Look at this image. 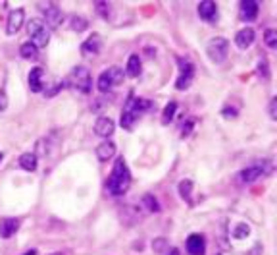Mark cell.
<instances>
[{
  "label": "cell",
  "mask_w": 277,
  "mask_h": 255,
  "mask_svg": "<svg viewBox=\"0 0 277 255\" xmlns=\"http://www.w3.org/2000/svg\"><path fill=\"white\" fill-rule=\"evenodd\" d=\"M38 10L43 12V16H45V20L50 27H58L60 23H62V10L58 8L54 2H41L38 4Z\"/></svg>",
  "instance_id": "obj_8"
},
{
  "label": "cell",
  "mask_w": 277,
  "mask_h": 255,
  "mask_svg": "<svg viewBox=\"0 0 277 255\" xmlns=\"http://www.w3.org/2000/svg\"><path fill=\"white\" fill-rule=\"evenodd\" d=\"M96 10L100 12L102 16H104V20H110V12H112V8H110V4L108 2H96Z\"/></svg>",
  "instance_id": "obj_30"
},
{
  "label": "cell",
  "mask_w": 277,
  "mask_h": 255,
  "mask_svg": "<svg viewBox=\"0 0 277 255\" xmlns=\"http://www.w3.org/2000/svg\"><path fill=\"white\" fill-rule=\"evenodd\" d=\"M100 49H102V39H100V35L93 33V35L81 45V54L87 56V58H93V56H96V54L100 52Z\"/></svg>",
  "instance_id": "obj_10"
},
{
  "label": "cell",
  "mask_w": 277,
  "mask_h": 255,
  "mask_svg": "<svg viewBox=\"0 0 277 255\" xmlns=\"http://www.w3.org/2000/svg\"><path fill=\"white\" fill-rule=\"evenodd\" d=\"M114 155H115V145L112 141H102V143L96 147V157H98V161H102V163L110 161Z\"/></svg>",
  "instance_id": "obj_19"
},
{
  "label": "cell",
  "mask_w": 277,
  "mask_h": 255,
  "mask_svg": "<svg viewBox=\"0 0 277 255\" xmlns=\"http://www.w3.org/2000/svg\"><path fill=\"white\" fill-rule=\"evenodd\" d=\"M258 2L256 0H243L239 6V16L243 21H254L258 18Z\"/></svg>",
  "instance_id": "obj_9"
},
{
  "label": "cell",
  "mask_w": 277,
  "mask_h": 255,
  "mask_svg": "<svg viewBox=\"0 0 277 255\" xmlns=\"http://www.w3.org/2000/svg\"><path fill=\"white\" fill-rule=\"evenodd\" d=\"M29 87L35 93H41L45 89V72H43V68H33L29 72Z\"/></svg>",
  "instance_id": "obj_16"
},
{
  "label": "cell",
  "mask_w": 277,
  "mask_h": 255,
  "mask_svg": "<svg viewBox=\"0 0 277 255\" xmlns=\"http://www.w3.org/2000/svg\"><path fill=\"white\" fill-rule=\"evenodd\" d=\"M141 72H143V64H141L139 54H131L129 60H127V74L137 78V76H141Z\"/></svg>",
  "instance_id": "obj_21"
},
{
  "label": "cell",
  "mask_w": 277,
  "mask_h": 255,
  "mask_svg": "<svg viewBox=\"0 0 277 255\" xmlns=\"http://www.w3.org/2000/svg\"><path fill=\"white\" fill-rule=\"evenodd\" d=\"M233 234H235V238H247V236L250 234V228H249V225H247V222H241V225H237V228H235V232H233Z\"/></svg>",
  "instance_id": "obj_29"
},
{
  "label": "cell",
  "mask_w": 277,
  "mask_h": 255,
  "mask_svg": "<svg viewBox=\"0 0 277 255\" xmlns=\"http://www.w3.org/2000/svg\"><path fill=\"white\" fill-rule=\"evenodd\" d=\"M66 83L71 89L79 91V93L89 95L91 89H93V76H91V72H89L85 66H75V68L69 72Z\"/></svg>",
  "instance_id": "obj_3"
},
{
  "label": "cell",
  "mask_w": 277,
  "mask_h": 255,
  "mask_svg": "<svg viewBox=\"0 0 277 255\" xmlns=\"http://www.w3.org/2000/svg\"><path fill=\"white\" fill-rule=\"evenodd\" d=\"M87 27H89V21H87V18H83V16H75V18L71 20V31L83 33Z\"/></svg>",
  "instance_id": "obj_26"
},
{
  "label": "cell",
  "mask_w": 277,
  "mask_h": 255,
  "mask_svg": "<svg viewBox=\"0 0 277 255\" xmlns=\"http://www.w3.org/2000/svg\"><path fill=\"white\" fill-rule=\"evenodd\" d=\"M143 203L144 207L150 211V213H160V205H158V199L152 196V194H146V196L143 197Z\"/></svg>",
  "instance_id": "obj_25"
},
{
  "label": "cell",
  "mask_w": 277,
  "mask_h": 255,
  "mask_svg": "<svg viewBox=\"0 0 277 255\" xmlns=\"http://www.w3.org/2000/svg\"><path fill=\"white\" fill-rule=\"evenodd\" d=\"M27 33H29V43L35 45V49H45L50 41V31L45 25V21L41 20H31L27 23Z\"/></svg>",
  "instance_id": "obj_4"
},
{
  "label": "cell",
  "mask_w": 277,
  "mask_h": 255,
  "mask_svg": "<svg viewBox=\"0 0 277 255\" xmlns=\"http://www.w3.org/2000/svg\"><path fill=\"white\" fill-rule=\"evenodd\" d=\"M2 158H4V155H2V153H0V163H2Z\"/></svg>",
  "instance_id": "obj_38"
},
{
  "label": "cell",
  "mask_w": 277,
  "mask_h": 255,
  "mask_svg": "<svg viewBox=\"0 0 277 255\" xmlns=\"http://www.w3.org/2000/svg\"><path fill=\"white\" fill-rule=\"evenodd\" d=\"M50 255H67V253H64V251H56V253H50Z\"/></svg>",
  "instance_id": "obj_37"
},
{
  "label": "cell",
  "mask_w": 277,
  "mask_h": 255,
  "mask_svg": "<svg viewBox=\"0 0 277 255\" xmlns=\"http://www.w3.org/2000/svg\"><path fill=\"white\" fill-rule=\"evenodd\" d=\"M124 81V70L120 66H112V68L104 70L98 78V91L100 93H110L115 85H120Z\"/></svg>",
  "instance_id": "obj_5"
},
{
  "label": "cell",
  "mask_w": 277,
  "mask_h": 255,
  "mask_svg": "<svg viewBox=\"0 0 277 255\" xmlns=\"http://www.w3.org/2000/svg\"><path fill=\"white\" fill-rule=\"evenodd\" d=\"M168 255H179V249H175V247H170Z\"/></svg>",
  "instance_id": "obj_35"
},
{
  "label": "cell",
  "mask_w": 277,
  "mask_h": 255,
  "mask_svg": "<svg viewBox=\"0 0 277 255\" xmlns=\"http://www.w3.org/2000/svg\"><path fill=\"white\" fill-rule=\"evenodd\" d=\"M268 112H269V118H271V120H275V118H277V99L275 97L269 101Z\"/></svg>",
  "instance_id": "obj_32"
},
{
  "label": "cell",
  "mask_w": 277,
  "mask_h": 255,
  "mask_svg": "<svg viewBox=\"0 0 277 255\" xmlns=\"http://www.w3.org/2000/svg\"><path fill=\"white\" fill-rule=\"evenodd\" d=\"M177 66H179V76L175 81V87L179 91L191 87L192 79H194V64L189 58H177Z\"/></svg>",
  "instance_id": "obj_6"
},
{
  "label": "cell",
  "mask_w": 277,
  "mask_h": 255,
  "mask_svg": "<svg viewBox=\"0 0 277 255\" xmlns=\"http://www.w3.org/2000/svg\"><path fill=\"white\" fill-rule=\"evenodd\" d=\"M175 110H177V103H175V101H172V103H168V105H166V108H164V114H162V124L164 126H168V124L173 120V116H175Z\"/></svg>",
  "instance_id": "obj_24"
},
{
  "label": "cell",
  "mask_w": 277,
  "mask_h": 255,
  "mask_svg": "<svg viewBox=\"0 0 277 255\" xmlns=\"http://www.w3.org/2000/svg\"><path fill=\"white\" fill-rule=\"evenodd\" d=\"M199 16H201V20L214 23V21L218 20V6H216V2H212V0L201 2L199 4Z\"/></svg>",
  "instance_id": "obj_13"
},
{
  "label": "cell",
  "mask_w": 277,
  "mask_h": 255,
  "mask_svg": "<svg viewBox=\"0 0 277 255\" xmlns=\"http://www.w3.org/2000/svg\"><path fill=\"white\" fill-rule=\"evenodd\" d=\"M19 228V218H12L6 216L0 220V238H12V236L18 232Z\"/></svg>",
  "instance_id": "obj_17"
},
{
  "label": "cell",
  "mask_w": 277,
  "mask_h": 255,
  "mask_svg": "<svg viewBox=\"0 0 277 255\" xmlns=\"http://www.w3.org/2000/svg\"><path fill=\"white\" fill-rule=\"evenodd\" d=\"M23 255H37V249H29V251H25Z\"/></svg>",
  "instance_id": "obj_36"
},
{
  "label": "cell",
  "mask_w": 277,
  "mask_h": 255,
  "mask_svg": "<svg viewBox=\"0 0 277 255\" xmlns=\"http://www.w3.org/2000/svg\"><path fill=\"white\" fill-rule=\"evenodd\" d=\"M23 21H25V10H23V8H18V10L10 12L8 23H6V31H8V35H16V33L21 29Z\"/></svg>",
  "instance_id": "obj_11"
},
{
  "label": "cell",
  "mask_w": 277,
  "mask_h": 255,
  "mask_svg": "<svg viewBox=\"0 0 277 255\" xmlns=\"http://www.w3.org/2000/svg\"><path fill=\"white\" fill-rule=\"evenodd\" d=\"M152 245H154L156 251H162V247H166V242H164V240H156Z\"/></svg>",
  "instance_id": "obj_34"
},
{
  "label": "cell",
  "mask_w": 277,
  "mask_h": 255,
  "mask_svg": "<svg viewBox=\"0 0 277 255\" xmlns=\"http://www.w3.org/2000/svg\"><path fill=\"white\" fill-rule=\"evenodd\" d=\"M114 130H115V124L112 118L100 116L95 122V134L96 136H100V138H110V136L114 134Z\"/></svg>",
  "instance_id": "obj_15"
},
{
  "label": "cell",
  "mask_w": 277,
  "mask_h": 255,
  "mask_svg": "<svg viewBox=\"0 0 277 255\" xmlns=\"http://www.w3.org/2000/svg\"><path fill=\"white\" fill-rule=\"evenodd\" d=\"M131 186V174H129V168L124 158H115L114 168H112V174L106 180V192L110 196H124L125 192Z\"/></svg>",
  "instance_id": "obj_1"
},
{
  "label": "cell",
  "mask_w": 277,
  "mask_h": 255,
  "mask_svg": "<svg viewBox=\"0 0 277 255\" xmlns=\"http://www.w3.org/2000/svg\"><path fill=\"white\" fill-rule=\"evenodd\" d=\"M187 251L191 255H204L206 253V240L202 234H191L187 238Z\"/></svg>",
  "instance_id": "obj_14"
},
{
  "label": "cell",
  "mask_w": 277,
  "mask_h": 255,
  "mask_svg": "<svg viewBox=\"0 0 277 255\" xmlns=\"http://www.w3.org/2000/svg\"><path fill=\"white\" fill-rule=\"evenodd\" d=\"M19 54H21V58H25V60H35L38 54V50L35 49V45H31V43H23V45L19 47Z\"/></svg>",
  "instance_id": "obj_23"
},
{
  "label": "cell",
  "mask_w": 277,
  "mask_h": 255,
  "mask_svg": "<svg viewBox=\"0 0 277 255\" xmlns=\"http://www.w3.org/2000/svg\"><path fill=\"white\" fill-rule=\"evenodd\" d=\"M177 189H179V196H181V199H185V201H189V203H192V182L191 180H181L179 182V186H177Z\"/></svg>",
  "instance_id": "obj_22"
},
{
  "label": "cell",
  "mask_w": 277,
  "mask_h": 255,
  "mask_svg": "<svg viewBox=\"0 0 277 255\" xmlns=\"http://www.w3.org/2000/svg\"><path fill=\"white\" fill-rule=\"evenodd\" d=\"M264 174H266V167H264V165H254V167H249V168H245V170H241L239 180L243 184H252V182H256V180L262 178Z\"/></svg>",
  "instance_id": "obj_12"
},
{
  "label": "cell",
  "mask_w": 277,
  "mask_h": 255,
  "mask_svg": "<svg viewBox=\"0 0 277 255\" xmlns=\"http://www.w3.org/2000/svg\"><path fill=\"white\" fill-rule=\"evenodd\" d=\"M206 52H208V58L214 64H221V62H225L227 54H229V43L223 39V37H216V39H212L208 43Z\"/></svg>",
  "instance_id": "obj_7"
},
{
  "label": "cell",
  "mask_w": 277,
  "mask_h": 255,
  "mask_svg": "<svg viewBox=\"0 0 277 255\" xmlns=\"http://www.w3.org/2000/svg\"><path fill=\"white\" fill-rule=\"evenodd\" d=\"M256 72H258V76H262V79H269L268 60H266V58H260V62H258V68H256Z\"/></svg>",
  "instance_id": "obj_28"
},
{
  "label": "cell",
  "mask_w": 277,
  "mask_h": 255,
  "mask_svg": "<svg viewBox=\"0 0 277 255\" xmlns=\"http://www.w3.org/2000/svg\"><path fill=\"white\" fill-rule=\"evenodd\" d=\"M152 108H154L152 101H148V99H137L133 93H129V97L125 101L124 112H122V126L125 130H131L133 124L137 122V118H141L144 112H148Z\"/></svg>",
  "instance_id": "obj_2"
},
{
  "label": "cell",
  "mask_w": 277,
  "mask_h": 255,
  "mask_svg": "<svg viewBox=\"0 0 277 255\" xmlns=\"http://www.w3.org/2000/svg\"><path fill=\"white\" fill-rule=\"evenodd\" d=\"M254 29L252 27H245V29H241L237 35H235V43H237V47L239 49H249L250 45L254 43Z\"/></svg>",
  "instance_id": "obj_18"
},
{
  "label": "cell",
  "mask_w": 277,
  "mask_h": 255,
  "mask_svg": "<svg viewBox=\"0 0 277 255\" xmlns=\"http://www.w3.org/2000/svg\"><path fill=\"white\" fill-rule=\"evenodd\" d=\"M6 108H8V97H6L4 91H0V112L6 110Z\"/></svg>",
  "instance_id": "obj_33"
},
{
  "label": "cell",
  "mask_w": 277,
  "mask_h": 255,
  "mask_svg": "<svg viewBox=\"0 0 277 255\" xmlns=\"http://www.w3.org/2000/svg\"><path fill=\"white\" fill-rule=\"evenodd\" d=\"M264 41H266V45H268V49L275 50L277 49V31L275 29H266L264 33Z\"/></svg>",
  "instance_id": "obj_27"
},
{
  "label": "cell",
  "mask_w": 277,
  "mask_h": 255,
  "mask_svg": "<svg viewBox=\"0 0 277 255\" xmlns=\"http://www.w3.org/2000/svg\"><path fill=\"white\" fill-rule=\"evenodd\" d=\"M37 155L35 153H23L21 157H19V167L23 168V170H27V172H35L37 170Z\"/></svg>",
  "instance_id": "obj_20"
},
{
  "label": "cell",
  "mask_w": 277,
  "mask_h": 255,
  "mask_svg": "<svg viewBox=\"0 0 277 255\" xmlns=\"http://www.w3.org/2000/svg\"><path fill=\"white\" fill-rule=\"evenodd\" d=\"M194 124H196V120H194V118H191V120H187V122L183 124V128H181V136H183V138L191 134L192 128H194Z\"/></svg>",
  "instance_id": "obj_31"
}]
</instances>
